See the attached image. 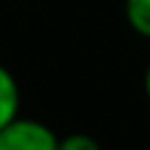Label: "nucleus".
<instances>
[{"mask_svg": "<svg viewBox=\"0 0 150 150\" xmlns=\"http://www.w3.org/2000/svg\"><path fill=\"white\" fill-rule=\"evenodd\" d=\"M0 150H58V137L42 121L16 116L0 129Z\"/></svg>", "mask_w": 150, "mask_h": 150, "instance_id": "1", "label": "nucleus"}, {"mask_svg": "<svg viewBox=\"0 0 150 150\" xmlns=\"http://www.w3.org/2000/svg\"><path fill=\"white\" fill-rule=\"evenodd\" d=\"M18 105H21V92H18V82L16 76L0 63V129L5 124H11L18 116Z\"/></svg>", "mask_w": 150, "mask_h": 150, "instance_id": "2", "label": "nucleus"}, {"mask_svg": "<svg viewBox=\"0 0 150 150\" xmlns=\"http://www.w3.org/2000/svg\"><path fill=\"white\" fill-rule=\"evenodd\" d=\"M124 16L140 37L150 40V0H124Z\"/></svg>", "mask_w": 150, "mask_h": 150, "instance_id": "3", "label": "nucleus"}, {"mask_svg": "<svg viewBox=\"0 0 150 150\" xmlns=\"http://www.w3.org/2000/svg\"><path fill=\"white\" fill-rule=\"evenodd\" d=\"M58 150H100V145H98V140H92L90 134L74 132V134L58 137Z\"/></svg>", "mask_w": 150, "mask_h": 150, "instance_id": "4", "label": "nucleus"}, {"mask_svg": "<svg viewBox=\"0 0 150 150\" xmlns=\"http://www.w3.org/2000/svg\"><path fill=\"white\" fill-rule=\"evenodd\" d=\"M145 95H148V100H150V63H148V69H145Z\"/></svg>", "mask_w": 150, "mask_h": 150, "instance_id": "5", "label": "nucleus"}]
</instances>
